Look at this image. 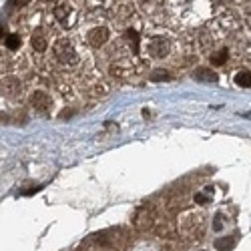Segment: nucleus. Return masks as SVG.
<instances>
[{
  "mask_svg": "<svg viewBox=\"0 0 251 251\" xmlns=\"http://www.w3.org/2000/svg\"><path fill=\"white\" fill-rule=\"evenodd\" d=\"M50 56H52V62L60 69H73L78 65V50L75 47V43L71 38H58L56 43H52V49H50Z\"/></svg>",
  "mask_w": 251,
  "mask_h": 251,
  "instance_id": "nucleus-1",
  "label": "nucleus"
},
{
  "mask_svg": "<svg viewBox=\"0 0 251 251\" xmlns=\"http://www.w3.org/2000/svg\"><path fill=\"white\" fill-rule=\"evenodd\" d=\"M52 16L62 28H73L76 25V18H78L75 6L69 2V0H58L54 10H52Z\"/></svg>",
  "mask_w": 251,
  "mask_h": 251,
  "instance_id": "nucleus-2",
  "label": "nucleus"
},
{
  "mask_svg": "<svg viewBox=\"0 0 251 251\" xmlns=\"http://www.w3.org/2000/svg\"><path fill=\"white\" fill-rule=\"evenodd\" d=\"M109 38H111V30L107 26L97 25V26L89 28V32H87V45L93 49H100L102 45L109 43Z\"/></svg>",
  "mask_w": 251,
  "mask_h": 251,
  "instance_id": "nucleus-3",
  "label": "nucleus"
},
{
  "mask_svg": "<svg viewBox=\"0 0 251 251\" xmlns=\"http://www.w3.org/2000/svg\"><path fill=\"white\" fill-rule=\"evenodd\" d=\"M169 49H171V43L165 36H155L147 43V54L151 58H165L169 54Z\"/></svg>",
  "mask_w": 251,
  "mask_h": 251,
  "instance_id": "nucleus-4",
  "label": "nucleus"
},
{
  "mask_svg": "<svg viewBox=\"0 0 251 251\" xmlns=\"http://www.w3.org/2000/svg\"><path fill=\"white\" fill-rule=\"evenodd\" d=\"M30 104L38 111V113H49L50 109H52V99H50V95L49 93H45V91H34L32 95H30Z\"/></svg>",
  "mask_w": 251,
  "mask_h": 251,
  "instance_id": "nucleus-5",
  "label": "nucleus"
},
{
  "mask_svg": "<svg viewBox=\"0 0 251 251\" xmlns=\"http://www.w3.org/2000/svg\"><path fill=\"white\" fill-rule=\"evenodd\" d=\"M2 93L10 99H16L20 93H23V85H20V80L16 76H6L2 80Z\"/></svg>",
  "mask_w": 251,
  "mask_h": 251,
  "instance_id": "nucleus-6",
  "label": "nucleus"
},
{
  "mask_svg": "<svg viewBox=\"0 0 251 251\" xmlns=\"http://www.w3.org/2000/svg\"><path fill=\"white\" fill-rule=\"evenodd\" d=\"M30 45H32V49L36 52H45V50H49V38L45 36L43 30H36L32 34V38H30Z\"/></svg>",
  "mask_w": 251,
  "mask_h": 251,
  "instance_id": "nucleus-7",
  "label": "nucleus"
},
{
  "mask_svg": "<svg viewBox=\"0 0 251 251\" xmlns=\"http://www.w3.org/2000/svg\"><path fill=\"white\" fill-rule=\"evenodd\" d=\"M195 78L197 80H205V82H215L217 80V75L209 69H197L195 71Z\"/></svg>",
  "mask_w": 251,
  "mask_h": 251,
  "instance_id": "nucleus-8",
  "label": "nucleus"
},
{
  "mask_svg": "<svg viewBox=\"0 0 251 251\" xmlns=\"http://www.w3.org/2000/svg\"><path fill=\"white\" fill-rule=\"evenodd\" d=\"M235 82L239 87H251V73L249 71H239L235 75Z\"/></svg>",
  "mask_w": 251,
  "mask_h": 251,
  "instance_id": "nucleus-9",
  "label": "nucleus"
},
{
  "mask_svg": "<svg viewBox=\"0 0 251 251\" xmlns=\"http://www.w3.org/2000/svg\"><path fill=\"white\" fill-rule=\"evenodd\" d=\"M233 245H235V239H229V235L215 241V249H217V251H229Z\"/></svg>",
  "mask_w": 251,
  "mask_h": 251,
  "instance_id": "nucleus-10",
  "label": "nucleus"
},
{
  "mask_svg": "<svg viewBox=\"0 0 251 251\" xmlns=\"http://www.w3.org/2000/svg\"><path fill=\"white\" fill-rule=\"evenodd\" d=\"M227 56H229V50L227 49H221V50H217V52H213L211 54V58H209V60H211L213 62V65H223V62L227 60Z\"/></svg>",
  "mask_w": 251,
  "mask_h": 251,
  "instance_id": "nucleus-11",
  "label": "nucleus"
},
{
  "mask_svg": "<svg viewBox=\"0 0 251 251\" xmlns=\"http://www.w3.org/2000/svg\"><path fill=\"white\" fill-rule=\"evenodd\" d=\"M6 47L10 49V50H14V49H18L20 47V36L18 34H6Z\"/></svg>",
  "mask_w": 251,
  "mask_h": 251,
  "instance_id": "nucleus-12",
  "label": "nucleus"
},
{
  "mask_svg": "<svg viewBox=\"0 0 251 251\" xmlns=\"http://www.w3.org/2000/svg\"><path fill=\"white\" fill-rule=\"evenodd\" d=\"M223 215L221 213H217L215 215V219H213V231H221V229H223Z\"/></svg>",
  "mask_w": 251,
  "mask_h": 251,
  "instance_id": "nucleus-13",
  "label": "nucleus"
},
{
  "mask_svg": "<svg viewBox=\"0 0 251 251\" xmlns=\"http://www.w3.org/2000/svg\"><path fill=\"white\" fill-rule=\"evenodd\" d=\"M167 78H169V73L167 71H155L151 75V80H167Z\"/></svg>",
  "mask_w": 251,
  "mask_h": 251,
  "instance_id": "nucleus-14",
  "label": "nucleus"
},
{
  "mask_svg": "<svg viewBox=\"0 0 251 251\" xmlns=\"http://www.w3.org/2000/svg\"><path fill=\"white\" fill-rule=\"evenodd\" d=\"M26 2H28V0H12V4H14V6H25Z\"/></svg>",
  "mask_w": 251,
  "mask_h": 251,
  "instance_id": "nucleus-15",
  "label": "nucleus"
},
{
  "mask_svg": "<svg viewBox=\"0 0 251 251\" xmlns=\"http://www.w3.org/2000/svg\"><path fill=\"white\" fill-rule=\"evenodd\" d=\"M139 2H143V4H151V2H159V0H139Z\"/></svg>",
  "mask_w": 251,
  "mask_h": 251,
  "instance_id": "nucleus-16",
  "label": "nucleus"
}]
</instances>
